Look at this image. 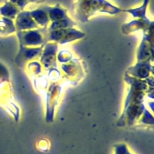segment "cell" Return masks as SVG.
I'll list each match as a JSON object with an SVG mask.
<instances>
[{
	"mask_svg": "<svg viewBox=\"0 0 154 154\" xmlns=\"http://www.w3.org/2000/svg\"><path fill=\"white\" fill-rule=\"evenodd\" d=\"M10 2L15 5L20 9H23L25 8L28 2V0H10Z\"/></svg>",
	"mask_w": 154,
	"mask_h": 154,
	"instance_id": "cell-10",
	"label": "cell"
},
{
	"mask_svg": "<svg viewBox=\"0 0 154 154\" xmlns=\"http://www.w3.org/2000/svg\"><path fill=\"white\" fill-rule=\"evenodd\" d=\"M22 38L24 39V42L26 45H36L42 42L41 35L35 31L27 32L25 35H22Z\"/></svg>",
	"mask_w": 154,
	"mask_h": 154,
	"instance_id": "cell-7",
	"label": "cell"
},
{
	"mask_svg": "<svg viewBox=\"0 0 154 154\" xmlns=\"http://www.w3.org/2000/svg\"><path fill=\"white\" fill-rule=\"evenodd\" d=\"M48 17L51 18V20H58L67 17L66 16V11L60 6V5H56L54 7L47 6Z\"/></svg>",
	"mask_w": 154,
	"mask_h": 154,
	"instance_id": "cell-5",
	"label": "cell"
},
{
	"mask_svg": "<svg viewBox=\"0 0 154 154\" xmlns=\"http://www.w3.org/2000/svg\"><path fill=\"white\" fill-rule=\"evenodd\" d=\"M78 1H81V0H78Z\"/></svg>",
	"mask_w": 154,
	"mask_h": 154,
	"instance_id": "cell-13",
	"label": "cell"
},
{
	"mask_svg": "<svg viewBox=\"0 0 154 154\" xmlns=\"http://www.w3.org/2000/svg\"><path fill=\"white\" fill-rule=\"evenodd\" d=\"M75 23L70 20L69 17H66L61 20H58L54 21L51 24V29H64V28L69 27V26H73Z\"/></svg>",
	"mask_w": 154,
	"mask_h": 154,
	"instance_id": "cell-9",
	"label": "cell"
},
{
	"mask_svg": "<svg viewBox=\"0 0 154 154\" xmlns=\"http://www.w3.org/2000/svg\"><path fill=\"white\" fill-rule=\"evenodd\" d=\"M6 2H7V0H0V4L5 3Z\"/></svg>",
	"mask_w": 154,
	"mask_h": 154,
	"instance_id": "cell-12",
	"label": "cell"
},
{
	"mask_svg": "<svg viewBox=\"0 0 154 154\" xmlns=\"http://www.w3.org/2000/svg\"><path fill=\"white\" fill-rule=\"evenodd\" d=\"M30 15L34 20H36L39 24L45 26L48 22V14L47 11V6L41 7L37 9L29 11Z\"/></svg>",
	"mask_w": 154,
	"mask_h": 154,
	"instance_id": "cell-3",
	"label": "cell"
},
{
	"mask_svg": "<svg viewBox=\"0 0 154 154\" xmlns=\"http://www.w3.org/2000/svg\"><path fill=\"white\" fill-rule=\"evenodd\" d=\"M16 26L18 29H25L27 28L35 27L36 24L32 20L29 11H22L17 16Z\"/></svg>",
	"mask_w": 154,
	"mask_h": 154,
	"instance_id": "cell-2",
	"label": "cell"
},
{
	"mask_svg": "<svg viewBox=\"0 0 154 154\" xmlns=\"http://www.w3.org/2000/svg\"><path fill=\"white\" fill-rule=\"evenodd\" d=\"M45 0H28V2H35V3H38V2H42Z\"/></svg>",
	"mask_w": 154,
	"mask_h": 154,
	"instance_id": "cell-11",
	"label": "cell"
},
{
	"mask_svg": "<svg viewBox=\"0 0 154 154\" xmlns=\"http://www.w3.org/2000/svg\"><path fill=\"white\" fill-rule=\"evenodd\" d=\"M75 5L79 14L83 17H88L97 11L110 14H116L120 11L119 8L112 5L106 0H81L78 1Z\"/></svg>",
	"mask_w": 154,
	"mask_h": 154,
	"instance_id": "cell-1",
	"label": "cell"
},
{
	"mask_svg": "<svg viewBox=\"0 0 154 154\" xmlns=\"http://www.w3.org/2000/svg\"><path fill=\"white\" fill-rule=\"evenodd\" d=\"M149 0H143V4L139 8H133V9L124 10V11L130 13L134 17H141V18L144 19V20H146L147 18L146 17V8H147L148 4H149Z\"/></svg>",
	"mask_w": 154,
	"mask_h": 154,
	"instance_id": "cell-6",
	"label": "cell"
},
{
	"mask_svg": "<svg viewBox=\"0 0 154 154\" xmlns=\"http://www.w3.org/2000/svg\"><path fill=\"white\" fill-rule=\"evenodd\" d=\"M18 12L19 8L10 2H6L2 6L0 7V14L7 18H14Z\"/></svg>",
	"mask_w": 154,
	"mask_h": 154,
	"instance_id": "cell-4",
	"label": "cell"
},
{
	"mask_svg": "<svg viewBox=\"0 0 154 154\" xmlns=\"http://www.w3.org/2000/svg\"><path fill=\"white\" fill-rule=\"evenodd\" d=\"M14 31L13 23L11 20L7 17H2L0 20V34L5 35Z\"/></svg>",
	"mask_w": 154,
	"mask_h": 154,
	"instance_id": "cell-8",
	"label": "cell"
}]
</instances>
